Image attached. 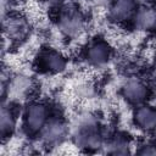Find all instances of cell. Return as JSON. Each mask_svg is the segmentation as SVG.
Masks as SVG:
<instances>
[{
    "instance_id": "cell-7",
    "label": "cell",
    "mask_w": 156,
    "mask_h": 156,
    "mask_svg": "<svg viewBox=\"0 0 156 156\" xmlns=\"http://www.w3.org/2000/svg\"><path fill=\"white\" fill-rule=\"evenodd\" d=\"M39 66L41 67L43 71L51 73V74H57L62 73L67 68V58L65 55L55 49H45L40 52L39 55Z\"/></svg>"
},
{
    "instance_id": "cell-12",
    "label": "cell",
    "mask_w": 156,
    "mask_h": 156,
    "mask_svg": "<svg viewBox=\"0 0 156 156\" xmlns=\"http://www.w3.org/2000/svg\"><path fill=\"white\" fill-rule=\"evenodd\" d=\"M15 127H16L15 113L12 112L11 107L2 106L1 113H0V134H1V138L4 140L6 138H9L13 133Z\"/></svg>"
},
{
    "instance_id": "cell-4",
    "label": "cell",
    "mask_w": 156,
    "mask_h": 156,
    "mask_svg": "<svg viewBox=\"0 0 156 156\" xmlns=\"http://www.w3.org/2000/svg\"><path fill=\"white\" fill-rule=\"evenodd\" d=\"M111 57H112V49L110 44L101 38L91 40L85 49V60L88 65L91 67L95 68L104 67L108 63Z\"/></svg>"
},
{
    "instance_id": "cell-5",
    "label": "cell",
    "mask_w": 156,
    "mask_h": 156,
    "mask_svg": "<svg viewBox=\"0 0 156 156\" xmlns=\"http://www.w3.org/2000/svg\"><path fill=\"white\" fill-rule=\"evenodd\" d=\"M30 32L29 21L21 13H9L4 20L5 37L11 41L24 40Z\"/></svg>"
},
{
    "instance_id": "cell-10",
    "label": "cell",
    "mask_w": 156,
    "mask_h": 156,
    "mask_svg": "<svg viewBox=\"0 0 156 156\" xmlns=\"http://www.w3.org/2000/svg\"><path fill=\"white\" fill-rule=\"evenodd\" d=\"M76 145L79 147L93 149L102 146V138L98 130V127L94 123H85L79 127L78 132L74 135Z\"/></svg>"
},
{
    "instance_id": "cell-13",
    "label": "cell",
    "mask_w": 156,
    "mask_h": 156,
    "mask_svg": "<svg viewBox=\"0 0 156 156\" xmlns=\"http://www.w3.org/2000/svg\"><path fill=\"white\" fill-rule=\"evenodd\" d=\"M107 146H110L112 149L111 151H108V152H112V154H127V152H129L128 141H126L121 138H115L113 140H111L108 143Z\"/></svg>"
},
{
    "instance_id": "cell-14",
    "label": "cell",
    "mask_w": 156,
    "mask_h": 156,
    "mask_svg": "<svg viewBox=\"0 0 156 156\" xmlns=\"http://www.w3.org/2000/svg\"><path fill=\"white\" fill-rule=\"evenodd\" d=\"M41 2L45 4V5L49 6V7L60 9V7H62L63 5L67 4V0H41Z\"/></svg>"
},
{
    "instance_id": "cell-2",
    "label": "cell",
    "mask_w": 156,
    "mask_h": 156,
    "mask_svg": "<svg viewBox=\"0 0 156 156\" xmlns=\"http://www.w3.org/2000/svg\"><path fill=\"white\" fill-rule=\"evenodd\" d=\"M50 119L49 107L40 101L29 102L22 115L23 128L28 134H39Z\"/></svg>"
},
{
    "instance_id": "cell-6",
    "label": "cell",
    "mask_w": 156,
    "mask_h": 156,
    "mask_svg": "<svg viewBox=\"0 0 156 156\" xmlns=\"http://www.w3.org/2000/svg\"><path fill=\"white\" fill-rule=\"evenodd\" d=\"M121 94L123 99L130 105L138 106L145 104L149 96L147 85L139 78H129L121 87Z\"/></svg>"
},
{
    "instance_id": "cell-11",
    "label": "cell",
    "mask_w": 156,
    "mask_h": 156,
    "mask_svg": "<svg viewBox=\"0 0 156 156\" xmlns=\"http://www.w3.org/2000/svg\"><path fill=\"white\" fill-rule=\"evenodd\" d=\"M133 24L138 30H154L156 29V9L150 6H139Z\"/></svg>"
},
{
    "instance_id": "cell-8",
    "label": "cell",
    "mask_w": 156,
    "mask_h": 156,
    "mask_svg": "<svg viewBox=\"0 0 156 156\" xmlns=\"http://www.w3.org/2000/svg\"><path fill=\"white\" fill-rule=\"evenodd\" d=\"M67 135V126L62 119L50 118L43 130L39 133L41 141L48 146H56L61 144Z\"/></svg>"
},
{
    "instance_id": "cell-9",
    "label": "cell",
    "mask_w": 156,
    "mask_h": 156,
    "mask_svg": "<svg viewBox=\"0 0 156 156\" xmlns=\"http://www.w3.org/2000/svg\"><path fill=\"white\" fill-rule=\"evenodd\" d=\"M132 118L138 129L144 132L156 130V107L147 104L138 105L133 111Z\"/></svg>"
},
{
    "instance_id": "cell-3",
    "label": "cell",
    "mask_w": 156,
    "mask_h": 156,
    "mask_svg": "<svg viewBox=\"0 0 156 156\" xmlns=\"http://www.w3.org/2000/svg\"><path fill=\"white\" fill-rule=\"evenodd\" d=\"M138 9V0H112L107 6V17L112 23L123 24L133 21Z\"/></svg>"
},
{
    "instance_id": "cell-1",
    "label": "cell",
    "mask_w": 156,
    "mask_h": 156,
    "mask_svg": "<svg viewBox=\"0 0 156 156\" xmlns=\"http://www.w3.org/2000/svg\"><path fill=\"white\" fill-rule=\"evenodd\" d=\"M56 24L58 30L67 38H77L85 29V17L74 5H63L58 9Z\"/></svg>"
}]
</instances>
